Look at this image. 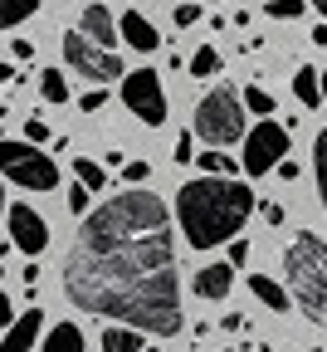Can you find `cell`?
Returning <instances> with one entry per match:
<instances>
[{"mask_svg":"<svg viewBox=\"0 0 327 352\" xmlns=\"http://www.w3.org/2000/svg\"><path fill=\"white\" fill-rule=\"evenodd\" d=\"M64 294L74 308L132 333H181V270L166 201L152 191H117L88 210L64 259Z\"/></svg>","mask_w":327,"mask_h":352,"instance_id":"cell-1","label":"cell"},{"mask_svg":"<svg viewBox=\"0 0 327 352\" xmlns=\"http://www.w3.org/2000/svg\"><path fill=\"white\" fill-rule=\"evenodd\" d=\"M249 210H254V191L240 176H196L176 191V226L185 230L191 250H215L240 240Z\"/></svg>","mask_w":327,"mask_h":352,"instance_id":"cell-2","label":"cell"},{"mask_svg":"<svg viewBox=\"0 0 327 352\" xmlns=\"http://www.w3.org/2000/svg\"><path fill=\"white\" fill-rule=\"evenodd\" d=\"M284 270H289V294L313 323L327 328V240L313 230H298L284 250Z\"/></svg>","mask_w":327,"mask_h":352,"instance_id":"cell-3","label":"cell"},{"mask_svg":"<svg viewBox=\"0 0 327 352\" xmlns=\"http://www.w3.org/2000/svg\"><path fill=\"white\" fill-rule=\"evenodd\" d=\"M191 138L205 142L210 152H215V147H229V142H245V98H240L229 83H215L210 94L196 103V113H191Z\"/></svg>","mask_w":327,"mask_h":352,"instance_id":"cell-4","label":"cell"},{"mask_svg":"<svg viewBox=\"0 0 327 352\" xmlns=\"http://www.w3.org/2000/svg\"><path fill=\"white\" fill-rule=\"evenodd\" d=\"M0 182H15L25 191H54L59 186V166H54L49 152H39L34 142L0 138Z\"/></svg>","mask_w":327,"mask_h":352,"instance_id":"cell-5","label":"cell"},{"mask_svg":"<svg viewBox=\"0 0 327 352\" xmlns=\"http://www.w3.org/2000/svg\"><path fill=\"white\" fill-rule=\"evenodd\" d=\"M64 59H69V69L83 74L93 88H103V83H113V78H127L122 59H117L113 50H98V44H93L88 34H78V30L64 34Z\"/></svg>","mask_w":327,"mask_h":352,"instance_id":"cell-6","label":"cell"},{"mask_svg":"<svg viewBox=\"0 0 327 352\" xmlns=\"http://www.w3.org/2000/svg\"><path fill=\"white\" fill-rule=\"evenodd\" d=\"M278 162H289V127H278L273 118L254 122L245 138V152H240V166L249 176H269V171H278Z\"/></svg>","mask_w":327,"mask_h":352,"instance_id":"cell-7","label":"cell"},{"mask_svg":"<svg viewBox=\"0 0 327 352\" xmlns=\"http://www.w3.org/2000/svg\"><path fill=\"white\" fill-rule=\"evenodd\" d=\"M122 103L137 122L147 127H161L166 122V94H161V74L157 69H132L122 78Z\"/></svg>","mask_w":327,"mask_h":352,"instance_id":"cell-8","label":"cell"},{"mask_svg":"<svg viewBox=\"0 0 327 352\" xmlns=\"http://www.w3.org/2000/svg\"><path fill=\"white\" fill-rule=\"evenodd\" d=\"M5 220H10V245L20 250V254H30V259H39L44 250H49V226H44V215L34 210V206H10L5 210Z\"/></svg>","mask_w":327,"mask_h":352,"instance_id":"cell-9","label":"cell"},{"mask_svg":"<svg viewBox=\"0 0 327 352\" xmlns=\"http://www.w3.org/2000/svg\"><path fill=\"white\" fill-rule=\"evenodd\" d=\"M39 338H44V314L39 308H20V318L5 328V338H0V352H30Z\"/></svg>","mask_w":327,"mask_h":352,"instance_id":"cell-10","label":"cell"},{"mask_svg":"<svg viewBox=\"0 0 327 352\" xmlns=\"http://www.w3.org/2000/svg\"><path fill=\"white\" fill-rule=\"evenodd\" d=\"M78 34H88L98 50H113V39H117V20H113V10L108 6H83V15H78Z\"/></svg>","mask_w":327,"mask_h":352,"instance_id":"cell-11","label":"cell"},{"mask_svg":"<svg viewBox=\"0 0 327 352\" xmlns=\"http://www.w3.org/2000/svg\"><path fill=\"white\" fill-rule=\"evenodd\" d=\"M117 39L122 44H132L137 54H152L157 44H161V34H157V25L147 20V15H137V10H127L122 20H117Z\"/></svg>","mask_w":327,"mask_h":352,"instance_id":"cell-12","label":"cell"},{"mask_svg":"<svg viewBox=\"0 0 327 352\" xmlns=\"http://www.w3.org/2000/svg\"><path fill=\"white\" fill-rule=\"evenodd\" d=\"M201 298H225L235 289V270H229V259H210L205 270H196V284H191Z\"/></svg>","mask_w":327,"mask_h":352,"instance_id":"cell-13","label":"cell"},{"mask_svg":"<svg viewBox=\"0 0 327 352\" xmlns=\"http://www.w3.org/2000/svg\"><path fill=\"white\" fill-rule=\"evenodd\" d=\"M249 294H254L264 308H273V314H289V289L278 284V279H269V274H249Z\"/></svg>","mask_w":327,"mask_h":352,"instance_id":"cell-14","label":"cell"},{"mask_svg":"<svg viewBox=\"0 0 327 352\" xmlns=\"http://www.w3.org/2000/svg\"><path fill=\"white\" fill-rule=\"evenodd\" d=\"M39 352H83V328H78V323L44 328V347H39Z\"/></svg>","mask_w":327,"mask_h":352,"instance_id":"cell-15","label":"cell"},{"mask_svg":"<svg viewBox=\"0 0 327 352\" xmlns=\"http://www.w3.org/2000/svg\"><path fill=\"white\" fill-rule=\"evenodd\" d=\"M98 347H103V352H147V342H142V333H132V328H122V323H113V328H103V338H98Z\"/></svg>","mask_w":327,"mask_h":352,"instance_id":"cell-16","label":"cell"},{"mask_svg":"<svg viewBox=\"0 0 327 352\" xmlns=\"http://www.w3.org/2000/svg\"><path fill=\"white\" fill-rule=\"evenodd\" d=\"M293 94H298V103L303 108H322V78H317V69H298L293 74Z\"/></svg>","mask_w":327,"mask_h":352,"instance_id":"cell-17","label":"cell"},{"mask_svg":"<svg viewBox=\"0 0 327 352\" xmlns=\"http://www.w3.org/2000/svg\"><path fill=\"white\" fill-rule=\"evenodd\" d=\"M74 182L88 186V191H103L108 186V166L93 162V157H74Z\"/></svg>","mask_w":327,"mask_h":352,"instance_id":"cell-18","label":"cell"},{"mask_svg":"<svg viewBox=\"0 0 327 352\" xmlns=\"http://www.w3.org/2000/svg\"><path fill=\"white\" fill-rule=\"evenodd\" d=\"M313 182H317V201L327 210V127L313 138Z\"/></svg>","mask_w":327,"mask_h":352,"instance_id":"cell-19","label":"cell"},{"mask_svg":"<svg viewBox=\"0 0 327 352\" xmlns=\"http://www.w3.org/2000/svg\"><path fill=\"white\" fill-rule=\"evenodd\" d=\"M39 98H44V103H54V108L69 103V78H64L59 69H44V74H39Z\"/></svg>","mask_w":327,"mask_h":352,"instance_id":"cell-20","label":"cell"},{"mask_svg":"<svg viewBox=\"0 0 327 352\" xmlns=\"http://www.w3.org/2000/svg\"><path fill=\"white\" fill-rule=\"evenodd\" d=\"M39 10V0H0V30H15Z\"/></svg>","mask_w":327,"mask_h":352,"instance_id":"cell-21","label":"cell"},{"mask_svg":"<svg viewBox=\"0 0 327 352\" xmlns=\"http://www.w3.org/2000/svg\"><path fill=\"white\" fill-rule=\"evenodd\" d=\"M185 69H191V78H215L220 74V50L205 44V50H196L191 59H185Z\"/></svg>","mask_w":327,"mask_h":352,"instance_id":"cell-22","label":"cell"},{"mask_svg":"<svg viewBox=\"0 0 327 352\" xmlns=\"http://www.w3.org/2000/svg\"><path fill=\"white\" fill-rule=\"evenodd\" d=\"M196 162H201V176H235V162H229L225 152H196Z\"/></svg>","mask_w":327,"mask_h":352,"instance_id":"cell-23","label":"cell"},{"mask_svg":"<svg viewBox=\"0 0 327 352\" xmlns=\"http://www.w3.org/2000/svg\"><path fill=\"white\" fill-rule=\"evenodd\" d=\"M240 98H245V108H249V113H259V118L269 122V113H273V94H264V88H254V83H249Z\"/></svg>","mask_w":327,"mask_h":352,"instance_id":"cell-24","label":"cell"},{"mask_svg":"<svg viewBox=\"0 0 327 352\" xmlns=\"http://www.w3.org/2000/svg\"><path fill=\"white\" fill-rule=\"evenodd\" d=\"M308 10V0H269V20H298Z\"/></svg>","mask_w":327,"mask_h":352,"instance_id":"cell-25","label":"cell"},{"mask_svg":"<svg viewBox=\"0 0 327 352\" xmlns=\"http://www.w3.org/2000/svg\"><path fill=\"white\" fill-rule=\"evenodd\" d=\"M69 210H74V215H78V220H83V215H88V210H93V191H88V186H78V182H74V186H69Z\"/></svg>","mask_w":327,"mask_h":352,"instance_id":"cell-26","label":"cell"},{"mask_svg":"<svg viewBox=\"0 0 327 352\" xmlns=\"http://www.w3.org/2000/svg\"><path fill=\"white\" fill-rule=\"evenodd\" d=\"M147 176H152V166H147V162H127V166H122V182H127V191H132V186H142Z\"/></svg>","mask_w":327,"mask_h":352,"instance_id":"cell-27","label":"cell"},{"mask_svg":"<svg viewBox=\"0 0 327 352\" xmlns=\"http://www.w3.org/2000/svg\"><path fill=\"white\" fill-rule=\"evenodd\" d=\"M25 142H34V147L49 142V122H44V118H30V122H25Z\"/></svg>","mask_w":327,"mask_h":352,"instance_id":"cell-28","label":"cell"},{"mask_svg":"<svg viewBox=\"0 0 327 352\" xmlns=\"http://www.w3.org/2000/svg\"><path fill=\"white\" fill-rule=\"evenodd\" d=\"M171 20H176L181 30H191V25L201 20V6H196V0H185V6H176V15H171Z\"/></svg>","mask_w":327,"mask_h":352,"instance_id":"cell-29","label":"cell"},{"mask_svg":"<svg viewBox=\"0 0 327 352\" xmlns=\"http://www.w3.org/2000/svg\"><path fill=\"white\" fill-rule=\"evenodd\" d=\"M103 103H108V88H88V94L78 98V108H83V113H98Z\"/></svg>","mask_w":327,"mask_h":352,"instance_id":"cell-30","label":"cell"},{"mask_svg":"<svg viewBox=\"0 0 327 352\" xmlns=\"http://www.w3.org/2000/svg\"><path fill=\"white\" fill-rule=\"evenodd\" d=\"M191 147H196V138H191V132H181V138H176V152H171V162H191V157H196Z\"/></svg>","mask_w":327,"mask_h":352,"instance_id":"cell-31","label":"cell"},{"mask_svg":"<svg viewBox=\"0 0 327 352\" xmlns=\"http://www.w3.org/2000/svg\"><path fill=\"white\" fill-rule=\"evenodd\" d=\"M249 264V240H229V270Z\"/></svg>","mask_w":327,"mask_h":352,"instance_id":"cell-32","label":"cell"},{"mask_svg":"<svg viewBox=\"0 0 327 352\" xmlns=\"http://www.w3.org/2000/svg\"><path fill=\"white\" fill-rule=\"evenodd\" d=\"M15 318H20V314H15V298H10L5 289H0V328H10Z\"/></svg>","mask_w":327,"mask_h":352,"instance_id":"cell-33","label":"cell"},{"mask_svg":"<svg viewBox=\"0 0 327 352\" xmlns=\"http://www.w3.org/2000/svg\"><path fill=\"white\" fill-rule=\"evenodd\" d=\"M10 54H15V59H34V44H30V39H15V34H10Z\"/></svg>","mask_w":327,"mask_h":352,"instance_id":"cell-34","label":"cell"},{"mask_svg":"<svg viewBox=\"0 0 327 352\" xmlns=\"http://www.w3.org/2000/svg\"><path fill=\"white\" fill-rule=\"evenodd\" d=\"M259 215L269 220V226H284V206H273V201H269V206H259Z\"/></svg>","mask_w":327,"mask_h":352,"instance_id":"cell-35","label":"cell"},{"mask_svg":"<svg viewBox=\"0 0 327 352\" xmlns=\"http://www.w3.org/2000/svg\"><path fill=\"white\" fill-rule=\"evenodd\" d=\"M20 78H25V74H15V59L0 64V83H20Z\"/></svg>","mask_w":327,"mask_h":352,"instance_id":"cell-36","label":"cell"},{"mask_svg":"<svg viewBox=\"0 0 327 352\" xmlns=\"http://www.w3.org/2000/svg\"><path fill=\"white\" fill-rule=\"evenodd\" d=\"M308 6H313V10L322 15V25H327V0H308Z\"/></svg>","mask_w":327,"mask_h":352,"instance_id":"cell-37","label":"cell"},{"mask_svg":"<svg viewBox=\"0 0 327 352\" xmlns=\"http://www.w3.org/2000/svg\"><path fill=\"white\" fill-rule=\"evenodd\" d=\"M317 78H322V103H327V69H317Z\"/></svg>","mask_w":327,"mask_h":352,"instance_id":"cell-38","label":"cell"},{"mask_svg":"<svg viewBox=\"0 0 327 352\" xmlns=\"http://www.w3.org/2000/svg\"><path fill=\"white\" fill-rule=\"evenodd\" d=\"M0 215H5V182H0Z\"/></svg>","mask_w":327,"mask_h":352,"instance_id":"cell-39","label":"cell"},{"mask_svg":"<svg viewBox=\"0 0 327 352\" xmlns=\"http://www.w3.org/2000/svg\"><path fill=\"white\" fill-rule=\"evenodd\" d=\"M0 279H5V264H0Z\"/></svg>","mask_w":327,"mask_h":352,"instance_id":"cell-40","label":"cell"},{"mask_svg":"<svg viewBox=\"0 0 327 352\" xmlns=\"http://www.w3.org/2000/svg\"><path fill=\"white\" fill-rule=\"evenodd\" d=\"M147 352H161V347H147Z\"/></svg>","mask_w":327,"mask_h":352,"instance_id":"cell-41","label":"cell"}]
</instances>
